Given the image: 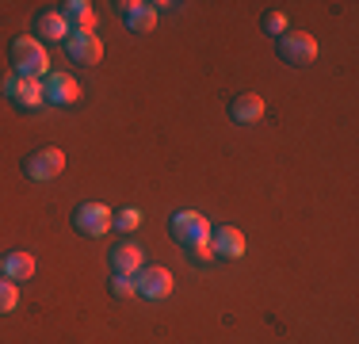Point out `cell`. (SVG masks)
I'll list each match as a JSON object with an SVG mask.
<instances>
[{"instance_id":"16","label":"cell","mask_w":359,"mask_h":344,"mask_svg":"<svg viewBox=\"0 0 359 344\" xmlns=\"http://www.w3.org/2000/svg\"><path fill=\"white\" fill-rule=\"evenodd\" d=\"M35 272H39V264H35V256H31V253H8L4 256V279L23 283V279H31Z\"/></svg>"},{"instance_id":"3","label":"cell","mask_w":359,"mask_h":344,"mask_svg":"<svg viewBox=\"0 0 359 344\" xmlns=\"http://www.w3.org/2000/svg\"><path fill=\"white\" fill-rule=\"evenodd\" d=\"M276 50L287 65H310L318 58V39L310 31H287L276 39Z\"/></svg>"},{"instance_id":"17","label":"cell","mask_w":359,"mask_h":344,"mask_svg":"<svg viewBox=\"0 0 359 344\" xmlns=\"http://www.w3.org/2000/svg\"><path fill=\"white\" fill-rule=\"evenodd\" d=\"M20 306V287L12 279H0V314H12Z\"/></svg>"},{"instance_id":"11","label":"cell","mask_w":359,"mask_h":344,"mask_svg":"<svg viewBox=\"0 0 359 344\" xmlns=\"http://www.w3.org/2000/svg\"><path fill=\"white\" fill-rule=\"evenodd\" d=\"M210 249L222 260H237V256H245V234L237 226H218L210 230Z\"/></svg>"},{"instance_id":"7","label":"cell","mask_w":359,"mask_h":344,"mask_svg":"<svg viewBox=\"0 0 359 344\" xmlns=\"http://www.w3.org/2000/svg\"><path fill=\"white\" fill-rule=\"evenodd\" d=\"M42 100L57 103V107H73V103L81 100V84H76L69 73H46L42 77Z\"/></svg>"},{"instance_id":"20","label":"cell","mask_w":359,"mask_h":344,"mask_svg":"<svg viewBox=\"0 0 359 344\" xmlns=\"http://www.w3.org/2000/svg\"><path fill=\"white\" fill-rule=\"evenodd\" d=\"M264 31H268L271 39L287 34V15H283V12H268V15H264Z\"/></svg>"},{"instance_id":"2","label":"cell","mask_w":359,"mask_h":344,"mask_svg":"<svg viewBox=\"0 0 359 344\" xmlns=\"http://www.w3.org/2000/svg\"><path fill=\"white\" fill-rule=\"evenodd\" d=\"M168 230H172L176 245H187V249L210 245V222L203 218L199 211H176L172 222H168Z\"/></svg>"},{"instance_id":"14","label":"cell","mask_w":359,"mask_h":344,"mask_svg":"<svg viewBox=\"0 0 359 344\" xmlns=\"http://www.w3.org/2000/svg\"><path fill=\"white\" fill-rule=\"evenodd\" d=\"M145 268V256H142V249L138 245H115L111 249V272L115 275H138Z\"/></svg>"},{"instance_id":"12","label":"cell","mask_w":359,"mask_h":344,"mask_svg":"<svg viewBox=\"0 0 359 344\" xmlns=\"http://www.w3.org/2000/svg\"><path fill=\"white\" fill-rule=\"evenodd\" d=\"M62 15L69 20L73 34H96L100 15L92 12V4H84V0H69V4H62Z\"/></svg>"},{"instance_id":"10","label":"cell","mask_w":359,"mask_h":344,"mask_svg":"<svg viewBox=\"0 0 359 344\" xmlns=\"http://www.w3.org/2000/svg\"><path fill=\"white\" fill-rule=\"evenodd\" d=\"M65 54H69L76 65H100L104 62V42H100L96 34H69Z\"/></svg>"},{"instance_id":"15","label":"cell","mask_w":359,"mask_h":344,"mask_svg":"<svg viewBox=\"0 0 359 344\" xmlns=\"http://www.w3.org/2000/svg\"><path fill=\"white\" fill-rule=\"evenodd\" d=\"M35 34H39V42L46 39V42H69V20H65L62 12H42L39 20H35Z\"/></svg>"},{"instance_id":"6","label":"cell","mask_w":359,"mask_h":344,"mask_svg":"<svg viewBox=\"0 0 359 344\" xmlns=\"http://www.w3.org/2000/svg\"><path fill=\"white\" fill-rule=\"evenodd\" d=\"M23 172H27V180H39V184H46V180H54V176H62L65 172V153L62 150H39V153H31L27 161H23Z\"/></svg>"},{"instance_id":"5","label":"cell","mask_w":359,"mask_h":344,"mask_svg":"<svg viewBox=\"0 0 359 344\" xmlns=\"http://www.w3.org/2000/svg\"><path fill=\"white\" fill-rule=\"evenodd\" d=\"M73 226H76V234H84V237H104L107 230L115 226V214H111L104 203H81L73 211Z\"/></svg>"},{"instance_id":"18","label":"cell","mask_w":359,"mask_h":344,"mask_svg":"<svg viewBox=\"0 0 359 344\" xmlns=\"http://www.w3.org/2000/svg\"><path fill=\"white\" fill-rule=\"evenodd\" d=\"M115 226L123 230V234H134V230L142 226V211H134V206H126V211L115 214Z\"/></svg>"},{"instance_id":"9","label":"cell","mask_w":359,"mask_h":344,"mask_svg":"<svg viewBox=\"0 0 359 344\" xmlns=\"http://www.w3.org/2000/svg\"><path fill=\"white\" fill-rule=\"evenodd\" d=\"M118 15H123V23L130 31H153L157 27V4H149V0H123V4H118Z\"/></svg>"},{"instance_id":"19","label":"cell","mask_w":359,"mask_h":344,"mask_svg":"<svg viewBox=\"0 0 359 344\" xmlns=\"http://www.w3.org/2000/svg\"><path fill=\"white\" fill-rule=\"evenodd\" d=\"M111 295H115V298H134V295H138V287H134L130 275H111Z\"/></svg>"},{"instance_id":"21","label":"cell","mask_w":359,"mask_h":344,"mask_svg":"<svg viewBox=\"0 0 359 344\" xmlns=\"http://www.w3.org/2000/svg\"><path fill=\"white\" fill-rule=\"evenodd\" d=\"M191 253H195V260H203V264L215 260V249H210V245H199V249H191Z\"/></svg>"},{"instance_id":"8","label":"cell","mask_w":359,"mask_h":344,"mask_svg":"<svg viewBox=\"0 0 359 344\" xmlns=\"http://www.w3.org/2000/svg\"><path fill=\"white\" fill-rule=\"evenodd\" d=\"M134 287H138L142 298H168L172 295V272L161 268V264H153V268H142L138 275H134Z\"/></svg>"},{"instance_id":"22","label":"cell","mask_w":359,"mask_h":344,"mask_svg":"<svg viewBox=\"0 0 359 344\" xmlns=\"http://www.w3.org/2000/svg\"><path fill=\"white\" fill-rule=\"evenodd\" d=\"M0 275H4V256H0Z\"/></svg>"},{"instance_id":"13","label":"cell","mask_w":359,"mask_h":344,"mask_svg":"<svg viewBox=\"0 0 359 344\" xmlns=\"http://www.w3.org/2000/svg\"><path fill=\"white\" fill-rule=\"evenodd\" d=\"M264 100L256 96V92H245V96H237V100H229V119L233 123H241V126H249V123H260L264 119Z\"/></svg>"},{"instance_id":"1","label":"cell","mask_w":359,"mask_h":344,"mask_svg":"<svg viewBox=\"0 0 359 344\" xmlns=\"http://www.w3.org/2000/svg\"><path fill=\"white\" fill-rule=\"evenodd\" d=\"M12 73L15 77H31V81L46 77L50 73L46 46H42L39 39H31V34H20V39L12 42Z\"/></svg>"},{"instance_id":"4","label":"cell","mask_w":359,"mask_h":344,"mask_svg":"<svg viewBox=\"0 0 359 344\" xmlns=\"http://www.w3.org/2000/svg\"><path fill=\"white\" fill-rule=\"evenodd\" d=\"M0 92H4L8 100L15 103V107H23V111H35L42 107V81H31V77H15V73H8L4 81H0Z\"/></svg>"}]
</instances>
